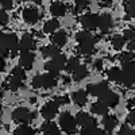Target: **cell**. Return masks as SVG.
Returning a JSON list of instances; mask_svg holds the SVG:
<instances>
[{
	"label": "cell",
	"mask_w": 135,
	"mask_h": 135,
	"mask_svg": "<svg viewBox=\"0 0 135 135\" xmlns=\"http://www.w3.org/2000/svg\"><path fill=\"white\" fill-rule=\"evenodd\" d=\"M19 50V41L18 37L12 32H0V57L7 54H16Z\"/></svg>",
	"instance_id": "1"
},
{
	"label": "cell",
	"mask_w": 135,
	"mask_h": 135,
	"mask_svg": "<svg viewBox=\"0 0 135 135\" xmlns=\"http://www.w3.org/2000/svg\"><path fill=\"white\" fill-rule=\"evenodd\" d=\"M76 123L81 126V135H92L95 132V130L97 128L96 124V120L89 116L85 112H80L77 116H76Z\"/></svg>",
	"instance_id": "2"
},
{
	"label": "cell",
	"mask_w": 135,
	"mask_h": 135,
	"mask_svg": "<svg viewBox=\"0 0 135 135\" xmlns=\"http://www.w3.org/2000/svg\"><path fill=\"white\" fill-rule=\"evenodd\" d=\"M120 81L127 88H131L135 84V62L123 64V69L120 70Z\"/></svg>",
	"instance_id": "3"
},
{
	"label": "cell",
	"mask_w": 135,
	"mask_h": 135,
	"mask_svg": "<svg viewBox=\"0 0 135 135\" xmlns=\"http://www.w3.org/2000/svg\"><path fill=\"white\" fill-rule=\"evenodd\" d=\"M31 85L34 88H45V89H49V88H53L57 85V78L54 76L49 74V73H45V74H38L32 78L31 81Z\"/></svg>",
	"instance_id": "4"
},
{
	"label": "cell",
	"mask_w": 135,
	"mask_h": 135,
	"mask_svg": "<svg viewBox=\"0 0 135 135\" xmlns=\"http://www.w3.org/2000/svg\"><path fill=\"white\" fill-rule=\"evenodd\" d=\"M66 57L64 54H57L55 57H53L51 58V61H49L47 64H46V69H47V72H49V74H51V76H54V77H57L58 76V73L62 70V69H65V65H66Z\"/></svg>",
	"instance_id": "5"
},
{
	"label": "cell",
	"mask_w": 135,
	"mask_h": 135,
	"mask_svg": "<svg viewBox=\"0 0 135 135\" xmlns=\"http://www.w3.org/2000/svg\"><path fill=\"white\" fill-rule=\"evenodd\" d=\"M25 78H26V73L23 70V68H20V66L14 68L12 74H11L9 78H8V85L11 88V91H18V89L23 85Z\"/></svg>",
	"instance_id": "6"
},
{
	"label": "cell",
	"mask_w": 135,
	"mask_h": 135,
	"mask_svg": "<svg viewBox=\"0 0 135 135\" xmlns=\"http://www.w3.org/2000/svg\"><path fill=\"white\" fill-rule=\"evenodd\" d=\"M60 127L68 134H74L77 130L76 118H73L69 112H64L60 116Z\"/></svg>",
	"instance_id": "7"
},
{
	"label": "cell",
	"mask_w": 135,
	"mask_h": 135,
	"mask_svg": "<svg viewBox=\"0 0 135 135\" xmlns=\"http://www.w3.org/2000/svg\"><path fill=\"white\" fill-rule=\"evenodd\" d=\"M34 114L26 108V107H18L14 112H12V119L16 122V123H20V124H26L28 123L31 119H34Z\"/></svg>",
	"instance_id": "8"
},
{
	"label": "cell",
	"mask_w": 135,
	"mask_h": 135,
	"mask_svg": "<svg viewBox=\"0 0 135 135\" xmlns=\"http://www.w3.org/2000/svg\"><path fill=\"white\" fill-rule=\"evenodd\" d=\"M58 108H60V104L53 99V100H50L49 103H46V104L41 108V115L46 119V120H51L55 115H57Z\"/></svg>",
	"instance_id": "9"
},
{
	"label": "cell",
	"mask_w": 135,
	"mask_h": 135,
	"mask_svg": "<svg viewBox=\"0 0 135 135\" xmlns=\"http://www.w3.org/2000/svg\"><path fill=\"white\" fill-rule=\"evenodd\" d=\"M109 91V86L107 83L101 81V83H96V84H89L86 86V92L89 95H92L95 97H103L107 92Z\"/></svg>",
	"instance_id": "10"
},
{
	"label": "cell",
	"mask_w": 135,
	"mask_h": 135,
	"mask_svg": "<svg viewBox=\"0 0 135 135\" xmlns=\"http://www.w3.org/2000/svg\"><path fill=\"white\" fill-rule=\"evenodd\" d=\"M80 23L85 30H95V28H97L99 15H96V14H85L80 18Z\"/></svg>",
	"instance_id": "11"
},
{
	"label": "cell",
	"mask_w": 135,
	"mask_h": 135,
	"mask_svg": "<svg viewBox=\"0 0 135 135\" xmlns=\"http://www.w3.org/2000/svg\"><path fill=\"white\" fill-rule=\"evenodd\" d=\"M112 25H114V22H112V18L111 15L108 14H103L99 16V23H97V27L100 28V31L103 34H108L112 28Z\"/></svg>",
	"instance_id": "12"
},
{
	"label": "cell",
	"mask_w": 135,
	"mask_h": 135,
	"mask_svg": "<svg viewBox=\"0 0 135 135\" xmlns=\"http://www.w3.org/2000/svg\"><path fill=\"white\" fill-rule=\"evenodd\" d=\"M35 49V41L30 35H25L19 41V50L20 53H30L31 50Z\"/></svg>",
	"instance_id": "13"
},
{
	"label": "cell",
	"mask_w": 135,
	"mask_h": 135,
	"mask_svg": "<svg viewBox=\"0 0 135 135\" xmlns=\"http://www.w3.org/2000/svg\"><path fill=\"white\" fill-rule=\"evenodd\" d=\"M23 19L26 23L28 25H35L37 22L39 20V12L37 8H32V7H27L23 11Z\"/></svg>",
	"instance_id": "14"
},
{
	"label": "cell",
	"mask_w": 135,
	"mask_h": 135,
	"mask_svg": "<svg viewBox=\"0 0 135 135\" xmlns=\"http://www.w3.org/2000/svg\"><path fill=\"white\" fill-rule=\"evenodd\" d=\"M101 100H103V103L107 107H116L119 104V96L112 91H108L103 97H101Z\"/></svg>",
	"instance_id": "15"
},
{
	"label": "cell",
	"mask_w": 135,
	"mask_h": 135,
	"mask_svg": "<svg viewBox=\"0 0 135 135\" xmlns=\"http://www.w3.org/2000/svg\"><path fill=\"white\" fill-rule=\"evenodd\" d=\"M103 126H104V131L105 132H112L116 126H118V120L115 116H111V115H104L103 118Z\"/></svg>",
	"instance_id": "16"
},
{
	"label": "cell",
	"mask_w": 135,
	"mask_h": 135,
	"mask_svg": "<svg viewBox=\"0 0 135 135\" xmlns=\"http://www.w3.org/2000/svg\"><path fill=\"white\" fill-rule=\"evenodd\" d=\"M72 100L74 101V104H77V105L83 107V105L86 103V100H88L86 92H85V91H83V89L73 92V93H72Z\"/></svg>",
	"instance_id": "17"
},
{
	"label": "cell",
	"mask_w": 135,
	"mask_h": 135,
	"mask_svg": "<svg viewBox=\"0 0 135 135\" xmlns=\"http://www.w3.org/2000/svg\"><path fill=\"white\" fill-rule=\"evenodd\" d=\"M68 41V35H66V32L65 31H55L53 32V35H51V42L54 45H57V46H64V45Z\"/></svg>",
	"instance_id": "18"
},
{
	"label": "cell",
	"mask_w": 135,
	"mask_h": 135,
	"mask_svg": "<svg viewBox=\"0 0 135 135\" xmlns=\"http://www.w3.org/2000/svg\"><path fill=\"white\" fill-rule=\"evenodd\" d=\"M19 62L23 68H26V69H31L32 64H34V54H31V53H20Z\"/></svg>",
	"instance_id": "19"
},
{
	"label": "cell",
	"mask_w": 135,
	"mask_h": 135,
	"mask_svg": "<svg viewBox=\"0 0 135 135\" xmlns=\"http://www.w3.org/2000/svg\"><path fill=\"white\" fill-rule=\"evenodd\" d=\"M50 12L54 16H64L66 14V7L61 2H54L50 6Z\"/></svg>",
	"instance_id": "20"
},
{
	"label": "cell",
	"mask_w": 135,
	"mask_h": 135,
	"mask_svg": "<svg viewBox=\"0 0 135 135\" xmlns=\"http://www.w3.org/2000/svg\"><path fill=\"white\" fill-rule=\"evenodd\" d=\"M91 111H92V114L95 115H107L108 114V107L103 103V101H96V103L92 104L91 107Z\"/></svg>",
	"instance_id": "21"
},
{
	"label": "cell",
	"mask_w": 135,
	"mask_h": 135,
	"mask_svg": "<svg viewBox=\"0 0 135 135\" xmlns=\"http://www.w3.org/2000/svg\"><path fill=\"white\" fill-rule=\"evenodd\" d=\"M86 76H88V68L85 65H78L73 70V80L74 81H81Z\"/></svg>",
	"instance_id": "22"
},
{
	"label": "cell",
	"mask_w": 135,
	"mask_h": 135,
	"mask_svg": "<svg viewBox=\"0 0 135 135\" xmlns=\"http://www.w3.org/2000/svg\"><path fill=\"white\" fill-rule=\"evenodd\" d=\"M42 131L45 135H60V128L51 122H47L42 126Z\"/></svg>",
	"instance_id": "23"
},
{
	"label": "cell",
	"mask_w": 135,
	"mask_h": 135,
	"mask_svg": "<svg viewBox=\"0 0 135 135\" xmlns=\"http://www.w3.org/2000/svg\"><path fill=\"white\" fill-rule=\"evenodd\" d=\"M58 27H60V22L57 19H50V20H47L46 23H45L43 31L46 32V34H53V32L57 31Z\"/></svg>",
	"instance_id": "24"
},
{
	"label": "cell",
	"mask_w": 135,
	"mask_h": 135,
	"mask_svg": "<svg viewBox=\"0 0 135 135\" xmlns=\"http://www.w3.org/2000/svg\"><path fill=\"white\" fill-rule=\"evenodd\" d=\"M76 41L78 43H85V42H95L93 37H92V34L89 32V31H80V32H77L76 34Z\"/></svg>",
	"instance_id": "25"
},
{
	"label": "cell",
	"mask_w": 135,
	"mask_h": 135,
	"mask_svg": "<svg viewBox=\"0 0 135 135\" xmlns=\"http://www.w3.org/2000/svg\"><path fill=\"white\" fill-rule=\"evenodd\" d=\"M95 51V42H85L80 43V53L84 55H91Z\"/></svg>",
	"instance_id": "26"
},
{
	"label": "cell",
	"mask_w": 135,
	"mask_h": 135,
	"mask_svg": "<svg viewBox=\"0 0 135 135\" xmlns=\"http://www.w3.org/2000/svg\"><path fill=\"white\" fill-rule=\"evenodd\" d=\"M34 134H35V131L27 124H20L14 131V135H34Z\"/></svg>",
	"instance_id": "27"
},
{
	"label": "cell",
	"mask_w": 135,
	"mask_h": 135,
	"mask_svg": "<svg viewBox=\"0 0 135 135\" xmlns=\"http://www.w3.org/2000/svg\"><path fill=\"white\" fill-rule=\"evenodd\" d=\"M107 77H108L109 81H115V83L120 81V69L119 68H115V66L111 68L107 73Z\"/></svg>",
	"instance_id": "28"
},
{
	"label": "cell",
	"mask_w": 135,
	"mask_h": 135,
	"mask_svg": "<svg viewBox=\"0 0 135 135\" xmlns=\"http://www.w3.org/2000/svg\"><path fill=\"white\" fill-rule=\"evenodd\" d=\"M42 54L45 55V57H55L57 54H60V49L57 46H46V47H43L42 49Z\"/></svg>",
	"instance_id": "29"
},
{
	"label": "cell",
	"mask_w": 135,
	"mask_h": 135,
	"mask_svg": "<svg viewBox=\"0 0 135 135\" xmlns=\"http://www.w3.org/2000/svg\"><path fill=\"white\" fill-rule=\"evenodd\" d=\"M112 46H114V49L115 50H120L123 46H124V39H123V37H120V35H115L114 38H112Z\"/></svg>",
	"instance_id": "30"
},
{
	"label": "cell",
	"mask_w": 135,
	"mask_h": 135,
	"mask_svg": "<svg viewBox=\"0 0 135 135\" xmlns=\"http://www.w3.org/2000/svg\"><path fill=\"white\" fill-rule=\"evenodd\" d=\"M124 9H126V12L130 16H134L135 18V0H126Z\"/></svg>",
	"instance_id": "31"
},
{
	"label": "cell",
	"mask_w": 135,
	"mask_h": 135,
	"mask_svg": "<svg viewBox=\"0 0 135 135\" xmlns=\"http://www.w3.org/2000/svg\"><path fill=\"white\" fill-rule=\"evenodd\" d=\"M80 65V62H78V58H76V57H73V58H70L69 61H66V65H65V69L68 70V72H73L76 68Z\"/></svg>",
	"instance_id": "32"
},
{
	"label": "cell",
	"mask_w": 135,
	"mask_h": 135,
	"mask_svg": "<svg viewBox=\"0 0 135 135\" xmlns=\"http://www.w3.org/2000/svg\"><path fill=\"white\" fill-rule=\"evenodd\" d=\"M89 4H91V2L89 0H76V12H80V11H83L84 8H86Z\"/></svg>",
	"instance_id": "33"
},
{
	"label": "cell",
	"mask_w": 135,
	"mask_h": 135,
	"mask_svg": "<svg viewBox=\"0 0 135 135\" xmlns=\"http://www.w3.org/2000/svg\"><path fill=\"white\" fill-rule=\"evenodd\" d=\"M134 53L132 51H126V53H122L120 54V61L123 62V64H127V62H132V60H134Z\"/></svg>",
	"instance_id": "34"
},
{
	"label": "cell",
	"mask_w": 135,
	"mask_h": 135,
	"mask_svg": "<svg viewBox=\"0 0 135 135\" xmlns=\"http://www.w3.org/2000/svg\"><path fill=\"white\" fill-rule=\"evenodd\" d=\"M123 39L128 42H135V30H126L123 34Z\"/></svg>",
	"instance_id": "35"
},
{
	"label": "cell",
	"mask_w": 135,
	"mask_h": 135,
	"mask_svg": "<svg viewBox=\"0 0 135 135\" xmlns=\"http://www.w3.org/2000/svg\"><path fill=\"white\" fill-rule=\"evenodd\" d=\"M119 135H135V131L132 128H130L128 126H122L120 127V131H119Z\"/></svg>",
	"instance_id": "36"
},
{
	"label": "cell",
	"mask_w": 135,
	"mask_h": 135,
	"mask_svg": "<svg viewBox=\"0 0 135 135\" xmlns=\"http://www.w3.org/2000/svg\"><path fill=\"white\" fill-rule=\"evenodd\" d=\"M8 23V14L4 9H0V26H4Z\"/></svg>",
	"instance_id": "37"
},
{
	"label": "cell",
	"mask_w": 135,
	"mask_h": 135,
	"mask_svg": "<svg viewBox=\"0 0 135 135\" xmlns=\"http://www.w3.org/2000/svg\"><path fill=\"white\" fill-rule=\"evenodd\" d=\"M0 6H2L4 9H9L14 6V0H0Z\"/></svg>",
	"instance_id": "38"
},
{
	"label": "cell",
	"mask_w": 135,
	"mask_h": 135,
	"mask_svg": "<svg viewBox=\"0 0 135 135\" xmlns=\"http://www.w3.org/2000/svg\"><path fill=\"white\" fill-rule=\"evenodd\" d=\"M54 100L57 101L60 105H61V104H68V103H69V97H68V96H58V97H55Z\"/></svg>",
	"instance_id": "39"
},
{
	"label": "cell",
	"mask_w": 135,
	"mask_h": 135,
	"mask_svg": "<svg viewBox=\"0 0 135 135\" xmlns=\"http://www.w3.org/2000/svg\"><path fill=\"white\" fill-rule=\"evenodd\" d=\"M127 123H130L131 126H135V111L128 114V116H127Z\"/></svg>",
	"instance_id": "40"
},
{
	"label": "cell",
	"mask_w": 135,
	"mask_h": 135,
	"mask_svg": "<svg viewBox=\"0 0 135 135\" xmlns=\"http://www.w3.org/2000/svg\"><path fill=\"white\" fill-rule=\"evenodd\" d=\"M93 65H95V69H96V70H101V69H103V60H101V58L96 60V61L93 62Z\"/></svg>",
	"instance_id": "41"
},
{
	"label": "cell",
	"mask_w": 135,
	"mask_h": 135,
	"mask_svg": "<svg viewBox=\"0 0 135 135\" xmlns=\"http://www.w3.org/2000/svg\"><path fill=\"white\" fill-rule=\"evenodd\" d=\"M6 69V61L3 57H0V72H3Z\"/></svg>",
	"instance_id": "42"
},
{
	"label": "cell",
	"mask_w": 135,
	"mask_h": 135,
	"mask_svg": "<svg viewBox=\"0 0 135 135\" xmlns=\"http://www.w3.org/2000/svg\"><path fill=\"white\" fill-rule=\"evenodd\" d=\"M92 135H107V134H105V131H104V130H100V128H96V130H95V132H93Z\"/></svg>",
	"instance_id": "43"
},
{
	"label": "cell",
	"mask_w": 135,
	"mask_h": 135,
	"mask_svg": "<svg viewBox=\"0 0 135 135\" xmlns=\"http://www.w3.org/2000/svg\"><path fill=\"white\" fill-rule=\"evenodd\" d=\"M128 51H135V42L128 43Z\"/></svg>",
	"instance_id": "44"
},
{
	"label": "cell",
	"mask_w": 135,
	"mask_h": 135,
	"mask_svg": "<svg viewBox=\"0 0 135 135\" xmlns=\"http://www.w3.org/2000/svg\"><path fill=\"white\" fill-rule=\"evenodd\" d=\"M101 2H103L104 6H109V4L112 3V0H101Z\"/></svg>",
	"instance_id": "45"
},
{
	"label": "cell",
	"mask_w": 135,
	"mask_h": 135,
	"mask_svg": "<svg viewBox=\"0 0 135 135\" xmlns=\"http://www.w3.org/2000/svg\"><path fill=\"white\" fill-rule=\"evenodd\" d=\"M131 104H132V105H135V99H132V100H131Z\"/></svg>",
	"instance_id": "46"
},
{
	"label": "cell",
	"mask_w": 135,
	"mask_h": 135,
	"mask_svg": "<svg viewBox=\"0 0 135 135\" xmlns=\"http://www.w3.org/2000/svg\"><path fill=\"white\" fill-rule=\"evenodd\" d=\"M34 2H35L37 4H41V0H34Z\"/></svg>",
	"instance_id": "47"
},
{
	"label": "cell",
	"mask_w": 135,
	"mask_h": 135,
	"mask_svg": "<svg viewBox=\"0 0 135 135\" xmlns=\"http://www.w3.org/2000/svg\"><path fill=\"white\" fill-rule=\"evenodd\" d=\"M0 108H2V101H0Z\"/></svg>",
	"instance_id": "48"
},
{
	"label": "cell",
	"mask_w": 135,
	"mask_h": 135,
	"mask_svg": "<svg viewBox=\"0 0 135 135\" xmlns=\"http://www.w3.org/2000/svg\"><path fill=\"white\" fill-rule=\"evenodd\" d=\"M0 118H2V112H0Z\"/></svg>",
	"instance_id": "49"
}]
</instances>
